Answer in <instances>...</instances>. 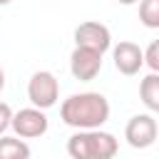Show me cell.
<instances>
[{"label":"cell","instance_id":"cell-8","mask_svg":"<svg viewBox=\"0 0 159 159\" xmlns=\"http://www.w3.org/2000/svg\"><path fill=\"white\" fill-rule=\"evenodd\" d=\"M112 60H114V67L119 75H137L142 67H144V60H142V47L137 42H129V40H122L119 45L112 47Z\"/></svg>","mask_w":159,"mask_h":159},{"label":"cell","instance_id":"cell-14","mask_svg":"<svg viewBox=\"0 0 159 159\" xmlns=\"http://www.w3.org/2000/svg\"><path fill=\"white\" fill-rule=\"evenodd\" d=\"M2 89H5V70L0 67V92H2Z\"/></svg>","mask_w":159,"mask_h":159},{"label":"cell","instance_id":"cell-10","mask_svg":"<svg viewBox=\"0 0 159 159\" xmlns=\"http://www.w3.org/2000/svg\"><path fill=\"white\" fill-rule=\"evenodd\" d=\"M0 159H30V147L20 137H0Z\"/></svg>","mask_w":159,"mask_h":159},{"label":"cell","instance_id":"cell-15","mask_svg":"<svg viewBox=\"0 0 159 159\" xmlns=\"http://www.w3.org/2000/svg\"><path fill=\"white\" fill-rule=\"evenodd\" d=\"M119 5H134V2H139V0H117Z\"/></svg>","mask_w":159,"mask_h":159},{"label":"cell","instance_id":"cell-12","mask_svg":"<svg viewBox=\"0 0 159 159\" xmlns=\"http://www.w3.org/2000/svg\"><path fill=\"white\" fill-rule=\"evenodd\" d=\"M142 60H144V65H147L152 72H159V42H157V40L149 42L147 50H142Z\"/></svg>","mask_w":159,"mask_h":159},{"label":"cell","instance_id":"cell-11","mask_svg":"<svg viewBox=\"0 0 159 159\" xmlns=\"http://www.w3.org/2000/svg\"><path fill=\"white\" fill-rule=\"evenodd\" d=\"M139 20L144 27H159V0H139Z\"/></svg>","mask_w":159,"mask_h":159},{"label":"cell","instance_id":"cell-16","mask_svg":"<svg viewBox=\"0 0 159 159\" xmlns=\"http://www.w3.org/2000/svg\"><path fill=\"white\" fill-rule=\"evenodd\" d=\"M10 2H12V0H0V5H10Z\"/></svg>","mask_w":159,"mask_h":159},{"label":"cell","instance_id":"cell-13","mask_svg":"<svg viewBox=\"0 0 159 159\" xmlns=\"http://www.w3.org/2000/svg\"><path fill=\"white\" fill-rule=\"evenodd\" d=\"M10 119H12V109L7 102H0V137L5 134V129L10 127Z\"/></svg>","mask_w":159,"mask_h":159},{"label":"cell","instance_id":"cell-4","mask_svg":"<svg viewBox=\"0 0 159 159\" xmlns=\"http://www.w3.org/2000/svg\"><path fill=\"white\" fill-rule=\"evenodd\" d=\"M157 134H159V127H157L154 114H149V112L134 114L124 127V139L134 149H149L157 142Z\"/></svg>","mask_w":159,"mask_h":159},{"label":"cell","instance_id":"cell-9","mask_svg":"<svg viewBox=\"0 0 159 159\" xmlns=\"http://www.w3.org/2000/svg\"><path fill=\"white\" fill-rule=\"evenodd\" d=\"M139 97H142V104L152 112H159V75L157 72H149L142 82H139Z\"/></svg>","mask_w":159,"mask_h":159},{"label":"cell","instance_id":"cell-2","mask_svg":"<svg viewBox=\"0 0 159 159\" xmlns=\"http://www.w3.org/2000/svg\"><path fill=\"white\" fill-rule=\"evenodd\" d=\"M119 152V142L114 134L102 129H82L67 139L70 159H114Z\"/></svg>","mask_w":159,"mask_h":159},{"label":"cell","instance_id":"cell-7","mask_svg":"<svg viewBox=\"0 0 159 159\" xmlns=\"http://www.w3.org/2000/svg\"><path fill=\"white\" fill-rule=\"evenodd\" d=\"M102 57L104 55H99L94 50L75 47L72 55H70V72H72V77L80 80V82H92L99 75V70H102Z\"/></svg>","mask_w":159,"mask_h":159},{"label":"cell","instance_id":"cell-6","mask_svg":"<svg viewBox=\"0 0 159 159\" xmlns=\"http://www.w3.org/2000/svg\"><path fill=\"white\" fill-rule=\"evenodd\" d=\"M75 47H84V50H94V52L104 55L112 47L109 27L102 25V22H94V20L80 22L75 27Z\"/></svg>","mask_w":159,"mask_h":159},{"label":"cell","instance_id":"cell-5","mask_svg":"<svg viewBox=\"0 0 159 159\" xmlns=\"http://www.w3.org/2000/svg\"><path fill=\"white\" fill-rule=\"evenodd\" d=\"M10 127H12L15 137H20V139H37V137H42L47 132L50 122H47V114L42 109L25 107L20 112H12Z\"/></svg>","mask_w":159,"mask_h":159},{"label":"cell","instance_id":"cell-1","mask_svg":"<svg viewBox=\"0 0 159 159\" xmlns=\"http://www.w3.org/2000/svg\"><path fill=\"white\" fill-rule=\"evenodd\" d=\"M60 119L82 132V129H102V124L109 119V102L99 92H80L70 94L60 104Z\"/></svg>","mask_w":159,"mask_h":159},{"label":"cell","instance_id":"cell-3","mask_svg":"<svg viewBox=\"0 0 159 159\" xmlns=\"http://www.w3.org/2000/svg\"><path fill=\"white\" fill-rule=\"evenodd\" d=\"M27 99L32 102L35 109H42V112L55 107L57 99H60V82H57V77L52 72H47V70L35 72L30 77V82H27Z\"/></svg>","mask_w":159,"mask_h":159}]
</instances>
